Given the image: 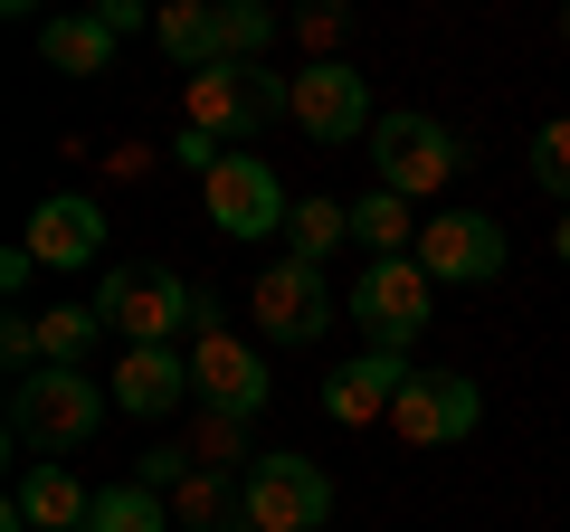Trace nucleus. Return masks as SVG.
Masks as SVG:
<instances>
[{
	"mask_svg": "<svg viewBox=\"0 0 570 532\" xmlns=\"http://www.w3.org/2000/svg\"><path fill=\"white\" fill-rule=\"evenodd\" d=\"M115 410V390L86 381V371H29V381H10V447L39 456V466H58L67 447H86L96 437V418Z\"/></svg>",
	"mask_w": 570,
	"mask_h": 532,
	"instance_id": "obj_1",
	"label": "nucleus"
},
{
	"mask_svg": "<svg viewBox=\"0 0 570 532\" xmlns=\"http://www.w3.org/2000/svg\"><path fill=\"white\" fill-rule=\"evenodd\" d=\"M86 532H181V523H171V494H153V485H105Z\"/></svg>",
	"mask_w": 570,
	"mask_h": 532,
	"instance_id": "obj_21",
	"label": "nucleus"
},
{
	"mask_svg": "<svg viewBox=\"0 0 570 532\" xmlns=\"http://www.w3.org/2000/svg\"><path fill=\"white\" fill-rule=\"evenodd\" d=\"M115 48H124V39L96 20V10H67V20L39 29V58L58 67V77H105V67H115Z\"/></svg>",
	"mask_w": 570,
	"mask_h": 532,
	"instance_id": "obj_17",
	"label": "nucleus"
},
{
	"mask_svg": "<svg viewBox=\"0 0 570 532\" xmlns=\"http://www.w3.org/2000/svg\"><path fill=\"white\" fill-rule=\"evenodd\" d=\"M190 456H200V466H238V456H247V418H209L200 410V437H190ZM247 466H257V456H247Z\"/></svg>",
	"mask_w": 570,
	"mask_h": 532,
	"instance_id": "obj_25",
	"label": "nucleus"
},
{
	"mask_svg": "<svg viewBox=\"0 0 570 532\" xmlns=\"http://www.w3.org/2000/svg\"><path fill=\"white\" fill-rule=\"evenodd\" d=\"M276 115H295V77H276V67H238V58H219V67H200L190 77V124H200L209 144H247V134H266Z\"/></svg>",
	"mask_w": 570,
	"mask_h": 532,
	"instance_id": "obj_3",
	"label": "nucleus"
},
{
	"mask_svg": "<svg viewBox=\"0 0 570 532\" xmlns=\"http://www.w3.org/2000/svg\"><path fill=\"white\" fill-rule=\"evenodd\" d=\"M153 39L171 48V67H181V77L219 67V0H171L163 20H153Z\"/></svg>",
	"mask_w": 570,
	"mask_h": 532,
	"instance_id": "obj_18",
	"label": "nucleus"
},
{
	"mask_svg": "<svg viewBox=\"0 0 570 532\" xmlns=\"http://www.w3.org/2000/svg\"><path fill=\"white\" fill-rule=\"evenodd\" d=\"M200 190H209V228H219V238H266V228H285V219H295L285 181L257 162V152H228V162L209 171Z\"/></svg>",
	"mask_w": 570,
	"mask_h": 532,
	"instance_id": "obj_11",
	"label": "nucleus"
},
{
	"mask_svg": "<svg viewBox=\"0 0 570 532\" xmlns=\"http://www.w3.org/2000/svg\"><path fill=\"white\" fill-rule=\"evenodd\" d=\"M475 418H485V390L475 381H456V371H409L390 428H400L409 447H456V437H475Z\"/></svg>",
	"mask_w": 570,
	"mask_h": 532,
	"instance_id": "obj_10",
	"label": "nucleus"
},
{
	"mask_svg": "<svg viewBox=\"0 0 570 532\" xmlns=\"http://www.w3.org/2000/svg\"><path fill=\"white\" fill-rule=\"evenodd\" d=\"M551 257H561V266H570V209H561V228H551Z\"/></svg>",
	"mask_w": 570,
	"mask_h": 532,
	"instance_id": "obj_31",
	"label": "nucleus"
},
{
	"mask_svg": "<svg viewBox=\"0 0 570 532\" xmlns=\"http://www.w3.org/2000/svg\"><path fill=\"white\" fill-rule=\"evenodd\" d=\"M20 247H29L39 266H86V257L105 247V209L86 200V190H58V200L29 209V238H20Z\"/></svg>",
	"mask_w": 570,
	"mask_h": 532,
	"instance_id": "obj_15",
	"label": "nucleus"
},
{
	"mask_svg": "<svg viewBox=\"0 0 570 532\" xmlns=\"http://www.w3.org/2000/svg\"><path fill=\"white\" fill-rule=\"evenodd\" d=\"M105 390H115L124 418H171L190 400V362L171 343H124V362H115V381H105Z\"/></svg>",
	"mask_w": 570,
	"mask_h": 532,
	"instance_id": "obj_13",
	"label": "nucleus"
},
{
	"mask_svg": "<svg viewBox=\"0 0 570 532\" xmlns=\"http://www.w3.org/2000/svg\"><path fill=\"white\" fill-rule=\"evenodd\" d=\"M29 276H39V257H29V247H10V257H0V295H29Z\"/></svg>",
	"mask_w": 570,
	"mask_h": 532,
	"instance_id": "obj_30",
	"label": "nucleus"
},
{
	"mask_svg": "<svg viewBox=\"0 0 570 532\" xmlns=\"http://www.w3.org/2000/svg\"><path fill=\"white\" fill-rule=\"evenodd\" d=\"M371 77L362 67H343V58H324V67H295V134H314V144H362L371 134Z\"/></svg>",
	"mask_w": 570,
	"mask_h": 532,
	"instance_id": "obj_8",
	"label": "nucleus"
},
{
	"mask_svg": "<svg viewBox=\"0 0 570 532\" xmlns=\"http://www.w3.org/2000/svg\"><path fill=\"white\" fill-rule=\"evenodd\" d=\"M276 10H257V0H219V58H238V67H257V48L276 39Z\"/></svg>",
	"mask_w": 570,
	"mask_h": 532,
	"instance_id": "obj_23",
	"label": "nucleus"
},
{
	"mask_svg": "<svg viewBox=\"0 0 570 532\" xmlns=\"http://www.w3.org/2000/svg\"><path fill=\"white\" fill-rule=\"evenodd\" d=\"M419 228L428 219H409L400 190H362V200H352V238H362L371 257H419Z\"/></svg>",
	"mask_w": 570,
	"mask_h": 532,
	"instance_id": "obj_19",
	"label": "nucleus"
},
{
	"mask_svg": "<svg viewBox=\"0 0 570 532\" xmlns=\"http://www.w3.org/2000/svg\"><path fill=\"white\" fill-rule=\"evenodd\" d=\"M400 390H409V362L400 352H362V362H343L324 381V418L333 428H371V418L400 410Z\"/></svg>",
	"mask_w": 570,
	"mask_h": 532,
	"instance_id": "obj_14",
	"label": "nucleus"
},
{
	"mask_svg": "<svg viewBox=\"0 0 570 532\" xmlns=\"http://www.w3.org/2000/svg\"><path fill=\"white\" fill-rule=\"evenodd\" d=\"M228 513L247 523V485H228L219 466H190V485L171 494V523L181 532H228Z\"/></svg>",
	"mask_w": 570,
	"mask_h": 532,
	"instance_id": "obj_20",
	"label": "nucleus"
},
{
	"mask_svg": "<svg viewBox=\"0 0 570 532\" xmlns=\"http://www.w3.org/2000/svg\"><path fill=\"white\" fill-rule=\"evenodd\" d=\"M10 513H20L29 532H86V523H96V494H86L67 466H29L20 494H10Z\"/></svg>",
	"mask_w": 570,
	"mask_h": 532,
	"instance_id": "obj_16",
	"label": "nucleus"
},
{
	"mask_svg": "<svg viewBox=\"0 0 570 532\" xmlns=\"http://www.w3.org/2000/svg\"><path fill=\"white\" fill-rule=\"evenodd\" d=\"M343 238H352V209H343V200H295V219H285V257L324 266Z\"/></svg>",
	"mask_w": 570,
	"mask_h": 532,
	"instance_id": "obj_22",
	"label": "nucleus"
},
{
	"mask_svg": "<svg viewBox=\"0 0 570 532\" xmlns=\"http://www.w3.org/2000/svg\"><path fill=\"white\" fill-rule=\"evenodd\" d=\"M0 362L20 371V381H29V371H48V352H39V314H10V324H0Z\"/></svg>",
	"mask_w": 570,
	"mask_h": 532,
	"instance_id": "obj_26",
	"label": "nucleus"
},
{
	"mask_svg": "<svg viewBox=\"0 0 570 532\" xmlns=\"http://www.w3.org/2000/svg\"><path fill=\"white\" fill-rule=\"evenodd\" d=\"M238 532H257V523H238Z\"/></svg>",
	"mask_w": 570,
	"mask_h": 532,
	"instance_id": "obj_33",
	"label": "nucleus"
},
{
	"mask_svg": "<svg viewBox=\"0 0 570 532\" xmlns=\"http://www.w3.org/2000/svg\"><path fill=\"white\" fill-rule=\"evenodd\" d=\"M513 257L504 219H485V209H438V219L419 228V266L438 276V286H494Z\"/></svg>",
	"mask_w": 570,
	"mask_h": 532,
	"instance_id": "obj_7",
	"label": "nucleus"
},
{
	"mask_svg": "<svg viewBox=\"0 0 570 532\" xmlns=\"http://www.w3.org/2000/svg\"><path fill=\"white\" fill-rule=\"evenodd\" d=\"M333 286H324V266H305V257H276L257 276V333L266 343H314V333L333 324Z\"/></svg>",
	"mask_w": 570,
	"mask_h": 532,
	"instance_id": "obj_12",
	"label": "nucleus"
},
{
	"mask_svg": "<svg viewBox=\"0 0 570 532\" xmlns=\"http://www.w3.org/2000/svg\"><path fill=\"white\" fill-rule=\"evenodd\" d=\"M96 305H105V333H124V343H171V333H190V343H200L209 324H219V314H209V295L200 286H181V276H171V266H115V276H105L96 286Z\"/></svg>",
	"mask_w": 570,
	"mask_h": 532,
	"instance_id": "obj_2",
	"label": "nucleus"
},
{
	"mask_svg": "<svg viewBox=\"0 0 570 532\" xmlns=\"http://www.w3.org/2000/svg\"><path fill=\"white\" fill-rule=\"evenodd\" d=\"M238 485H247V523L257 532H314L333 513V475L314 456H295V447H266Z\"/></svg>",
	"mask_w": 570,
	"mask_h": 532,
	"instance_id": "obj_6",
	"label": "nucleus"
},
{
	"mask_svg": "<svg viewBox=\"0 0 570 532\" xmlns=\"http://www.w3.org/2000/svg\"><path fill=\"white\" fill-rule=\"evenodd\" d=\"M352 314H362V343L371 352H409L438 314V276L419 257H371L362 286H352Z\"/></svg>",
	"mask_w": 570,
	"mask_h": 532,
	"instance_id": "obj_4",
	"label": "nucleus"
},
{
	"mask_svg": "<svg viewBox=\"0 0 570 532\" xmlns=\"http://www.w3.org/2000/svg\"><path fill=\"white\" fill-rule=\"evenodd\" d=\"M532 181H542L551 200L570 209V115H561V124H542V134H532Z\"/></svg>",
	"mask_w": 570,
	"mask_h": 532,
	"instance_id": "obj_24",
	"label": "nucleus"
},
{
	"mask_svg": "<svg viewBox=\"0 0 570 532\" xmlns=\"http://www.w3.org/2000/svg\"><path fill=\"white\" fill-rule=\"evenodd\" d=\"M371 162H381V190L428 200V190H448L456 171H466V144H456L438 115H381L371 124Z\"/></svg>",
	"mask_w": 570,
	"mask_h": 532,
	"instance_id": "obj_5",
	"label": "nucleus"
},
{
	"mask_svg": "<svg viewBox=\"0 0 570 532\" xmlns=\"http://www.w3.org/2000/svg\"><path fill=\"white\" fill-rule=\"evenodd\" d=\"M171 162H190V171H200V181H209V171H219V162H228V152H219V144H209V134H200V124H190V134H181V144H171Z\"/></svg>",
	"mask_w": 570,
	"mask_h": 532,
	"instance_id": "obj_28",
	"label": "nucleus"
},
{
	"mask_svg": "<svg viewBox=\"0 0 570 532\" xmlns=\"http://www.w3.org/2000/svg\"><path fill=\"white\" fill-rule=\"evenodd\" d=\"M285 29H295V39L314 48V67H324V48L343 39V29H352V10H333V0H324V10H295V20H285Z\"/></svg>",
	"mask_w": 570,
	"mask_h": 532,
	"instance_id": "obj_27",
	"label": "nucleus"
},
{
	"mask_svg": "<svg viewBox=\"0 0 570 532\" xmlns=\"http://www.w3.org/2000/svg\"><path fill=\"white\" fill-rule=\"evenodd\" d=\"M96 20H105V29H115V39H134V29H153V20H163V10H142V0H105Z\"/></svg>",
	"mask_w": 570,
	"mask_h": 532,
	"instance_id": "obj_29",
	"label": "nucleus"
},
{
	"mask_svg": "<svg viewBox=\"0 0 570 532\" xmlns=\"http://www.w3.org/2000/svg\"><path fill=\"white\" fill-rule=\"evenodd\" d=\"M266 390H276V381H266V362L238 343V333L209 324L200 343H190V400H200L209 418H257V410H266Z\"/></svg>",
	"mask_w": 570,
	"mask_h": 532,
	"instance_id": "obj_9",
	"label": "nucleus"
},
{
	"mask_svg": "<svg viewBox=\"0 0 570 532\" xmlns=\"http://www.w3.org/2000/svg\"><path fill=\"white\" fill-rule=\"evenodd\" d=\"M0 532H29V523H20V513H0Z\"/></svg>",
	"mask_w": 570,
	"mask_h": 532,
	"instance_id": "obj_32",
	"label": "nucleus"
},
{
	"mask_svg": "<svg viewBox=\"0 0 570 532\" xmlns=\"http://www.w3.org/2000/svg\"><path fill=\"white\" fill-rule=\"evenodd\" d=\"M561 39H570V20H561Z\"/></svg>",
	"mask_w": 570,
	"mask_h": 532,
	"instance_id": "obj_34",
	"label": "nucleus"
}]
</instances>
